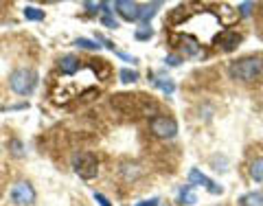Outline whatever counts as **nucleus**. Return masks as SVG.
<instances>
[{
    "instance_id": "obj_28",
    "label": "nucleus",
    "mask_w": 263,
    "mask_h": 206,
    "mask_svg": "<svg viewBox=\"0 0 263 206\" xmlns=\"http://www.w3.org/2000/svg\"><path fill=\"white\" fill-rule=\"evenodd\" d=\"M118 57L125 59V61H132V64H136V61H139L136 57H132V55H125V53H118Z\"/></svg>"
},
{
    "instance_id": "obj_14",
    "label": "nucleus",
    "mask_w": 263,
    "mask_h": 206,
    "mask_svg": "<svg viewBox=\"0 0 263 206\" xmlns=\"http://www.w3.org/2000/svg\"><path fill=\"white\" fill-rule=\"evenodd\" d=\"M248 173H250V178H252L254 182H263V156H261V158H254L252 162H250Z\"/></svg>"
},
{
    "instance_id": "obj_17",
    "label": "nucleus",
    "mask_w": 263,
    "mask_h": 206,
    "mask_svg": "<svg viewBox=\"0 0 263 206\" xmlns=\"http://www.w3.org/2000/svg\"><path fill=\"white\" fill-rule=\"evenodd\" d=\"M75 46L86 48V51H99V48H101V44H97L95 40H88V37H77V40H75Z\"/></svg>"
},
{
    "instance_id": "obj_6",
    "label": "nucleus",
    "mask_w": 263,
    "mask_h": 206,
    "mask_svg": "<svg viewBox=\"0 0 263 206\" xmlns=\"http://www.w3.org/2000/svg\"><path fill=\"white\" fill-rule=\"evenodd\" d=\"M189 184L191 186H204L211 195H222V193H224V186H219L215 180H211L209 176H204L200 169H191L189 171Z\"/></svg>"
},
{
    "instance_id": "obj_22",
    "label": "nucleus",
    "mask_w": 263,
    "mask_h": 206,
    "mask_svg": "<svg viewBox=\"0 0 263 206\" xmlns=\"http://www.w3.org/2000/svg\"><path fill=\"white\" fill-rule=\"evenodd\" d=\"M252 7H254V3H241V5H239V14H241L243 18H248L250 14H252Z\"/></svg>"
},
{
    "instance_id": "obj_11",
    "label": "nucleus",
    "mask_w": 263,
    "mask_h": 206,
    "mask_svg": "<svg viewBox=\"0 0 263 206\" xmlns=\"http://www.w3.org/2000/svg\"><path fill=\"white\" fill-rule=\"evenodd\" d=\"M59 71L64 75H75L79 71V57H75V55H64V57L59 59Z\"/></svg>"
},
{
    "instance_id": "obj_23",
    "label": "nucleus",
    "mask_w": 263,
    "mask_h": 206,
    "mask_svg": "<svg viewBox=\"0 0 263 206\" xmlns=\"http://www.w3.org/2000/svg\"><path fill=\"white\" fill-rule=\"evenodd\" d=\"M165 64L167 66H180V64H182V57H178V55H167Z\"/></svg>"
},
{
    "instance_id": "obj_25",
    "label": "nucleus",
    "mask_w": 263,
    "mask_h": 206,
    "mask_svg": "<svg viewBox=\"0 0 263 206\" xmlns=\"http://www.w3.org/2000/svg\"><path fill=\"white\" fill-rule=\"evenodd\" d=\"M158 204H160V199L158 197H152V199H143V202L134 204V206H158Z\"/></svg>"
},
{
    "instance_id": "obj_24",
    "label": "nucleus",
    "mask_w": 263,
    "mask_h": 206,
    "mask_svg": "<svg viewBox=\"0 0 263 206\" xmlns=\"http://www.w3.org/2000/svg\"><path fill=\"white\" fill-rule=\"evenodd\" d=\"M95 199L99 202V206H112V204H110V199L105 197L103 193H95Z\"/></svg>"
},
{
    "instance_id": "obj_26",
    "label": "nucleus",
    "mask_w": 263,
    "mask_h": 206,
    "mask_svg": "<svg viewBox=\"0 0 263 206\" xmlns=\"http://www.w3.org/2000/svg\"><path fill=\"white\" fill-rule=\"evenodd\" d=\"M84 7L90 11V14H97V11H99V3H84Z\"/></svg>"
},
{
    "instance_id": "obj_5",
    "label": "nucleus",
    "mask_w": 263,
    "mask_h": 206,
    "mask_svg": "<svg viewBox=\"0 0 263 206\" xmlns=\"http://www.w3.org/2000/svg\"><path fill=\"white\" fill-rule=\"evenodd\" d=\"M11 202L18 206H31L35 202V189L29 182L20 180V182H16L14 189H11Z\"/></svg>"
},
{
    "instance_id": "obj_27",
    "label": "nucleus",
    "mask_w": 263,
    "mask_h": 206,
    "mask_svg": "<svg viewBox=\"0 0 263 206\" xmlns=\"http://www.w3.org/2000/svg\"><path fill=\"white\" fill-rule=\"evenodd\" d=\"M97 40H99V42H103V46H105V48H110V51H114V44H112V42L108 40V37H101V35H97Z\"/></svg>"
},
{
    "instance_id": "obj_8",
    "label": "nucleus",
    "mask_w": 263,
    "mask_h": 206,
    "mask_svg": "<svg viewBox=\"0 0 263 206\" xmlns=\"http://www.w3.org/2000/svg\"><path fill=\"white\" fill-rule=\"evenodd\" d=\"M162 7V3H147V5H141L139 7V20L143 24H149L152 22V18L158 14V9Z\"/></svg>"
},
{
    "instance_id": "obj_10",
    "label": "nucleus",
    "mask_w": 263,
    "mask_h": 206,
    "mask_svg": "<svg viewBox=\"0 0 263 206\" xmlns=\"http://www.w3.org/2000/svg\"><path fill=\"white\" fill-rule=\"evenodd\" d=\"M239 42H241V35L235 33V31H228V33H224L219 37V44H222L224 51H235L239 46Z\"/></svg>"
},
{
    "instance_id": "obj_1",
    "label": "nucleus",
    "mask_w": 263,
    "mask_h": 206,
    "mask_svg": "<svg viewBox=\"0 0 263 206\" xmlns=\"http://www.w3.org/2000/svg\"><path fill=\"white\" fill-rule=\"evenodd\" d=\"M263 73V61L261 57H243L237 59L228 66V75L230 79L241 81V84H250V81L259 79Z\"/></svg>"
},
{
    "instance_id": "obj_7",
    "label": "nucleus",
    "mask_w": 263,
    "mask_h": 206,
    "mask_svg": "<svg viewBox=\"0 0 263 206\" xmlns=\"http://www.w3.org/2000/svg\"><path fill=\"white\" fill-rule=\"evenodd\" d=\"M139 7H141V5L132 3V0H116V3H114L116 14L121 16L123 20H127V22H136V20H139Z\"/></svg>"
},
{
    "instance_id": "obj_4",
    "label": "nucleus",
    "mask_w": 263,
    "mask_h": 206,
    "mask_svg": "<svg viewBox=\"0 0 263 206\" xmlns=\"http://www.w3.org/2000/svg\"><path fill=\"white\" fill-rule=\"evenodd\" d=\"M73 169L79 178L84 180H92L97 178L99 173V162H97V156L90 154V152H79L73 156Z\"/></svg>"
},
{
    "instance_id": "obj_12",
    "label": "nucleus",
    "mask_w": 263,
    "mask_h": 206,
    "mask_svg": "<svg viewBox=\"0 0 263 206\" xmlns=\"http://www.w3.org/2000/svg\"><path fill=\"white\" fill-rule=\"evenodd\" d=\"M195 202H198V195H195V191H193V186L191 184L182 186L178 193V204L180 206H193Z\"/></svg>"
},
{
    "instance_id": "obj_18",
    "label": "nucleus",
    "mask_w": 263,
    "mask_h": 206,
    "mask_svg": "<svg viewBox=\"0 0 263 206\" xmlns=\"http://www.w3.org/2000/svg\"><path fill=\"white\" fill-rule=\"evenodd\" d=\"M118 77H121L123 84H134V81H139V73L129 71V68H123V71L118 73Z\"/></svg>"
},
{
    "instance_id": "obj_3",
    "label": "nucleus",
    "mask_w": 263,
    "mask_h": 206,
    "mask_svg": "<svg viewBox=\"0 0 263 206\" xmlns=\"http://www.w3.org/2000/svg\"><path fill=\"white\" fill-rule=\"evenodd\" d=\"M149 129L156 139H162V141H171L175 139L178 134V121L173 116H167V114H156L149 118Z\"/></svg>"
},
{
    "instance_id": "obj_2",
    "label": "nucleus",
    "mask_w": 263,
    "mask_h": 206,
    "mask_svg": "<svg viewBox=\"0 0 263 206\" xmlns=\"http://www.w3.org/2000/svg\"><path fill=\"white\" fill-rule=\"evenodd\" d=\"M9 86L18 95H31L37 86V75H35V71H31V68H18V71L11 73Z\"/></svg>"
},
{
    "instance_id": "obj_21",
    "label": "nucleus",
    "mask_w": 263,
    "mask_h": 206,
    "mask_svg": "<svg viewBox=\"0 0 263 206\" xmlns=\"http://www.w3.org/2000/svg\"><path fill=\"white\" fill-rule=\"evenodd\" d=\"M101 22H103V27H108V29H118V27H121L114 16H103Z\"/></svg>"
},
{
    "instance_id": "obj_13",
    "label": "nucleus",
    "mask_w": 263,
    "mask_h": 206,
    "mask_svg": "<svg viewBox=\"0 0 263 206\" xmlns=\"http://www.w3.org/2000/svg\"><path fill=\"white\" fill-rule=\"evenodd\" d=\"M239 206H263V191H250L239 197Z\"/></svg>"
},
{
    "instance_id": "obj_9",
    "label": "nucleus",
    "mask_w": 263,
    "mask_h": 206,
    "mask_svg": "<svg viewBox=\"0 0 263 206\" xmlns=\"http://www.w3.org/2000/svg\"><path fill=\"white\" fill-rule=\"evenodd\" d=\"M152 84L156 86L158 90H162L167 97H171L173 92H175V84H173V79H169V77H162V75H152Z\"/></svg>"
},
{
    "instance_id": "obj_19",
    "label": "nucleus",
    "mask_w": 263,
    "mask_h": 206,
    "mask_svg": "<svg viewBox=\"0 0 263 206\" xmlns=\"http://www.w3.org/2000/svg\"><path fill=\"white\" fill-rule=\"evenodd\" d=\"M24 18L27 20H44V11L37 7H24Z\"/></svg>"
},
{
    "instance_id": "obj_15",
    "label": "nucleus",
    "mask_w": 263,
    "mask_h": 206,
    "mask_svg": "<svg viewBox=\"0 0 263 206\" xmlns=\"http://www.w3.org/2000/svg\"><path fill=\"white\" fill-rule=\"evenodd\" d=\"M134 37L139 42H147V40H152L154 37V29L149 27V24H141V27L134 31Z\"/></svg>"
},
{
    "instance_id": "obj_20",
    "label": "nucleus",
    "mask_w": 263,
    "mask_h": 206,
    "mask_svg": "<svg viewBox=\"0 0 263 206\" xmlns=\"http://www.w3.org/2000/svg\"><path fill=\"white\" fill-rule=\"evenodd\" d=\"M9 152H11V156H16V158H22L24 156V147H22V143L18 141V139H14L9 143Z\"/></svg>"
},
{
    "instance_id": "obj_16",
    "label": "nucleus",
    "mask_w": 263,
    "mask_h": 206,
    "mask_svg": "<svg viewBox=\"0 0 263 206\" xmlns=\"http://www.w3.org/2000/svg\"><path fill=\"white\" fill-rule=\"evenodd\" d=\"M182 51H184V55H198L200 53V44L193 37H184L182 40Z\"/></svg>"
}]
</instances>
